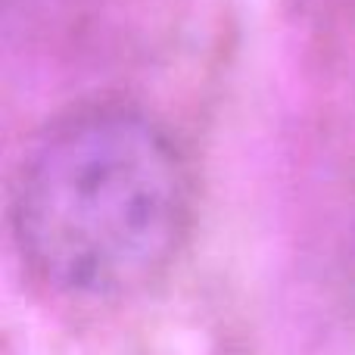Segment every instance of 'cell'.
I'll use <instances>...</instances> for the list:
<instances>
[{"instance_id":"cell-1","label":"cell","mask_w":355,"mask_h":355,"mask_svg":"<svg viewBox=\"0 0 355 355\" xmlns=\"http://www.w3.org/2000/svg\"><path fill=\"white\" fill-rule=\"evenodd\" d=\"M193 196L175 144L119 106L53 125L12 184L10 227L25 268L81 302L159 281L190 231Z\"/></svg>"}]
</instances>
